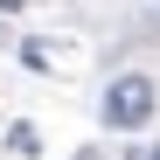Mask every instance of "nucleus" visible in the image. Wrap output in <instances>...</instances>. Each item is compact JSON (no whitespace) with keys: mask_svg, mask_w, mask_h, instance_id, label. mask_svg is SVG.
Segmentation results:
<instances>
[{"mask_svg":"<svg viewBox=\"0 0 160 160\" xmlns=\"http://www.w3.org/2000/svg\"><path fill=\"white\" fill-rule=\"evenodd\" d=\"M21 7H28V0H0V14H21Z\"/></svg>","mask_w":160,"mask_h":160,"instance_id":"7ed1b4c3","label":"nucleus"},{"mask_svg":"<svg viewBox=\"0 0 160 160\" xmlns=\"http://www.w3.org/2000/svg\"><path fill=\"white\" fill-rule=\"evenodd\" d=\"M21 63L42 77V70H49V42H35V35H28V42H21Z\"/></svg>","mask_w":160,"mask_h":160,"instance_id":"f03ea898","label":"nucleus"},{"mask_svg":"<svg viewBox=\"0 0 160 160\" xmlns=\"http://www.w3.org/2000/svg\"><path fill=\"white\" fill-rule=\"evenodd\" d=\"M153 104H160L153 77H146V70H125V77L104 84V125H112V132H139V125L153 118Z\"/></svg>","mask_w":160,"mask_h":160,"instance_id":"f257e3e1","label":"nucleus"},{"mask_svg":"<svg viewBox=\"0 0 160 160\" xmlns=\"http://www.w3.org/2000/svg\"><path fill=\"white\" fill-rule=\"evenodd\" d=\"M153 160H160V146H153Z\"/></svg>","mask_w":160,"mask_h":160,"instance_id":"20e7f679","label":"nucleus"}]
</instances>
